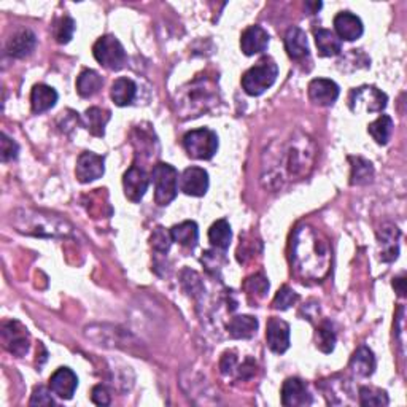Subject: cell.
I'll return each mask as SVG.
<instances>
[{
    "label": "cell",
    "mask_w": 407,
    "mask_h": 407,
    "mask_svg": "<svg viewBox=\"0 0 407 407\" xmlns=\"http://www.w3.org/2000/svg\"><path fill=\"white\" fill-rule=\"evenodd\" d=\"M291 263L301 278L323 280L331 267L328 239L314 226H297L291 237Z\"/></svg>",
    "instance_id": "obj_1"
},
{
    "label": "cell",
    "mask_w": 407,
    "mask_h": 407,
    "mask_svg": "<svg viewBox=\"0 0 407 407\" xmlns=\"http://www.w3.org/2000/svg\"><path fill=\"white\" fill-rule=\"evenodd\" d=\"M317 148L314 140L307 134L295 132L293 137L277 151L278 169L263 175L266 182H276V187H282L283 180H302L314 169Z\"/></svg>",
    "instance_id": "obj_2"
},
{
    "label": "cell",
    "mask_w": 407,
    "mask_h": 407,
    "mask_svg": "<svg viewBox=\"0 0 407 407\" xmlns=\"http://www.w3.org/2000/svg\"><path fill=\"white\" fill-rule=\"evenodd\" d=\"M11 223L19 232L38 237H67L73 231L72 225L59 216L32 210H18L11 215Z\"/></svg>",
    "instance_id": "obj_3"
},
{
    "label": "cell",
    "mask_w": 407,
    "mask_h": 407,
    "mask_svg": "<svg viewBox=\"0 0 407 407\" xmlns=\"http://www.w3.org/2000/svg\"><path fill=\"white\" fill-rule=\"evenodd\" d=\"M218 86L215 80L201 76L182 88V98L178 99V112L183 118H196L208 112L216 104Z\"/></svg>",
    "instance_id": "obj_4"
},
{
    "label": "cell",
    "mask_w": 407,
    "mask_h": 407,
    "mask_svg": "<svg viewBox=\"0 0 407 407\" xmlns=\"http://www.w3.org/2000/svg\"><path fill=\"white\" fill-rule=\"evenodd\" d=\"M278 76V67L272 57H263L256 66L248 69L242 76V88L245 89L248 95H261L266 93Z\"/></svg>",
    "instance_id": "obj_5"
},
{
    "label": "cell",
    "mask_w": 407,
    "mask_h": 407,
    "mask_svg": "<svg viewBox=\"0 0 407 407\" xmlns=\"http://www.w3.org/2000/svg\"><path fill=\"white\" fill-rule=\"evenodd\" d=\"M151 180L155 184V201L158 206H169L178 193V172L174 165L159 163L151 170Z\"/></svg>",
    "instance_id": "obj_6"
},
{
    "label": "cell",
    "mask_w": 407,
    "mask_h": 407,
    "mask_svg": "<svg viewBox=\"0 0 407 407\" xmlns=\"http://www.w3.org/2000/svg\"><path fill=\"white\" fill-rule=\"evenodd\" d=\"M183 146L189 158L207 161V159H212L218 150V136L207 127H201V129L184 134Z\"/></svg>",
    "instance_id": "obj_7"
},
{
    "label": "cell",
    "mask_w": 407,
    "mask_h": 407,
    "mask_svg": "<svg viewBox=\"0 0 407 407\" xmlns=\"http://www.w3.org/2000/svg\"><path fill=\"white\" fill-rule=\"evenodd\" d=\"M93 54L100 66L108 70H121L127 61L123 45L114 35L100 37L93 47Z\"/></svg>",
    "instance_id": "obj_8"
},
{
    "label": "cell",
    "mask_w": 407,
    "mask_h": 407,
    "mask_svg": "<svg viewBox=\"0 0 407 407\" xmlns=\"http://www.w3.org/2000/svg\"><path fill=\"white\" fill-rule=\"evenodd\" d=\"M388 98L375 86H360L350 91L348 107L353 113H377L387 107Z\"/></svg>",
    "instance_id": "obj_9"
},
{
    "label": "cell",
    "mask_w": 407,
    "mask_h": 407,
    "mask_svg": "<svg viewBox=\"0 0 407 407\" xmlns=\"http://www.w3.org/2000/svg\"><path fill=\"white\" fill-rule=\"evenodd\" d=\"M2 342L4 347L8 350L11 355L21 358V356L29 352L30 337L28 329H25L21 323L13 320L5 322L2 324Z\"/></svg>",
    "instance_id": "obj_10"
},
{
    "label": "cell",
    "mask_w": 407,
    "mask_h": 407,
    "mask_svg": "<svg viewBox=\"0 0 407 407\" xmlns=\"http://www.w3.org/2000/svg\"><path fill=\"white\" fill-rule=\"evenodd\" d=\"M104 158L95 155L93 151L81 153L78 159H76L75 175L80 183H91L98 180V178L104 175Z\"/></svg>",
    "instance_id": "obj_11"
},
{
    "label": "cell",
    "mask_w": 407,
    "mask_h": 407,
    "mask_svg": "<svg viewBox=\"0 0 407 407\" xmlns=\"http://www.w3.org/2000/svg\"><path fill=\"white\" fill-rule=\"evenodd\" d=\"M148 184H150L148 174H146L142 167H138V165L136 164L131 165L123 177L124 194L127 199L132 202L142 201L146 189H148Z\"/></svg>",
    "instance_id": "obj_12"
},
{
    "label": "cell",
    "mask_w": 407,
    "mask_h": 407,
    "mask_svg": "<svg viewBox=\"0 0 407 407\" xmlns=\"http://www.w3.org/2000/svg\"><path fill=\"white\" fill-rule=\"evenodd\" d=\"M309 99L315 105L329 107L339 98V86L333 80L328 78H315L309 83Z\"/></svg>",
    "instance_id": "obj_13"
},
{
    "label": "cell",
    "mask_w": 407,
    "mask_h": 407,
    "mask_svg": "<svg viewBox=\"0 0 407 407\" xmlns=\"http://www.w3.org/2000/svg\"><path fill=\"white\" fill-rule=\"evenodd\" d=\"M267 346L273 353L282 355L290 348V326L280 318H271L266 329Z\"/></svg>",
    "instance_id": "obj_14"
},
{
    "label": "cell",
    "mask_w": 407,
    "mask_h": 407,
    "mask_svg": "<svg viewBox=\"0 0 407 407\" xmlns=\"http://www.w3.org/2000/svg\"><path fill=\"white\" fill-rule=\"evenodd\" d=\"M282 404L285 407H305L312 404V396L301 379L291 377L283 382Z\"/></svg>",
    "instance_id": "obj_15"
},
{
    "label": "cell",
    "mask_w": 407,
    "mask_h": 407,
    "mask_svg": "<svg viewBox=\"0 0 407 407\" xmlns=\"http://www.w3.org/2000/svg\"><path fill=\"white\" fill-rule=\"evenodd\" d=\"M180 189L184 194L202 197L208 189V174L202 167H188L180 177Z\"/></svg>",
    "instance_id": "obj_16"
},
{
    "label": "cell",
    "mask_w": 407,
    "mask_h": 407,
    "mask_svg": "<svg viewBox=\"0 0 407 407\" xmlns=\"http://www.w3.org/2000/svg\"><path fill=\"white\" fill-rule=\"evenodd\" d=\"M76 387H78V377L69 367L56 369V372L49 377V390L62 399L72 398Z\"/></svg>",
    "instance_id": "obj_17"
},
{
    "label": "cell",
    "mask_w": 407,
    "mask_h": 407,
    "mask_svg": "<svg viewBox=\"0 0 407 407\" xmlns=\"http://www.w3.org/2000/svg\"><path fill=\"white\" fill-rule=\"evenodd\" d=\"M269 45V34L261 25H250L240 35V48L247 56L264 53Z\"/></svg>",
    "instance_id": "obj_18"
},
{
    "label": "cell",
    "mask_w": 407,
    "mask_h": 407,
    "mask_svg": "<svg viewBox=\"0 0 407 407\" xmlns=\"http://www.w3.org/2000/svg\"><path fill=\"white\" fill-rule=\"evenodd\" d=\"M334 29L339 40L346 42L358 40L365 30L361 19L350 11H342L334 18Z\"/></svg>",
    "instance_id": "obj_19"
},
{
    "label": "cell",
    "mask_w": 407,
    "mask_h": 407,
    "mask_svg": "<svg viewBox=\"0 0 407 407\" xmlns=\"http://www.w3.org/2000/svg\"><path fill=\"white\" fill-rule=\"evenodd\" d=\"M399 229L393 225H385L380 228V231L377 234L379 239V247H380V259L385 261V263H390L398 258L399 253Z\"/></svg>",
    "instance_id": "obj_20"
},
{
    "label": "cell",
    "mask_w": 407,
    "mask_h": 407,
    "mask_svg": "<svg viewBox=\"0 0 407 407\" xmlns=\"http://www.w3.org/2000/svg\"><path fill=\"white\" fill-rule=\"evenodd\" d=\"M285 48L288 56L295 61H304L310 54L307 35H305V32L301 28H296V25L286 30Z\"/></svg>",
    "instance_id": "obj_21"
},
{
    "label": "cell",
    "mask_w": 407,
    "mask_h": 407,
    "mask_svg": "<svg viewBox=\"0 0 407 407\" xmlns=\"http://www.w3.org/2000/svg\"><path fill=\"white\" fill-rule=\"evenodd\" d=\"M37 47V37L32 30L29 29H23L16 32L15 35H13L8 43H6V51H8V54L13 57H25L34 53V49Z\"/></svg>",
    "instance_id": "obj_22"
},
{
    "label": "cell",
    "mask_w": 407,
    "mask_h": 407,
    "mask_svg": "<svg viewBox=\"0 0 407 407\" xmlns=\"http://www.w3.org/2000/svg\"><path fill=\"white\" fill-rule=\"evenodd\" d=\"M57 102V93L51 86L35 85L30 93V105L34 113H43L53 108Z\"/></svg>",
    "instance_id": "obj_23"
},
{
    "label": "cell",
    "mask_w": 407,
    "mask_h": 407,
    "mask_svg": "<svg viewBox=\"0 0 407 407\" xmlns=\"http://www.w3.org/2000/svg\"><path fill=\"white\" fill-rule=\"evenodd\" d=\"M258 331V320L252 315L234 317L228 323V333L234 339H252Z\"/></svg>",
    "instance_id": "obj_24"
},
{
    "label": "cell",
    "mask_w": 407,
    "mask_h": 407,
    "mask_svg": "<svg viewBox=\"0 0 407 407\" xmlns=\"http://www.w3.org/2000/svg\"><path fill=\"white\" fill-rule=\"evenodd\" d=\"M350 369L360 377H369L375 369V356L371 348L361 346L350 358Z\"/></svg>",
    "instance_id": "obj_25"
},
{
    "label": "cell",
    "mask_w": 407,
    "mask_h": 407,
    "mask_svg": "<svg viewBox=\"0 0 407 407\" xmlns=\"http://www.w3.org/2000/svg\"><path fill=\"white\" fill-rule=\"evenodd\" d=\"M112 118V113L108 110H104V108H99V107H93V108H88L86 113H85V126L86 129L93 134L95 137H104L105 134V126L108 121Z\"/></svg>",
    "instance_id": "obj_26"
},
{
    "label": "cell",
    "mask_w": 407,
    "mask_h": 407,
    "mask_svg": "<svg viewBox=\"0 0 407 407\" xmlns=\"http://www.w3.org/2000/svg\"><path fill=\"white\" fill-rule=\"evenodd\" d=\"M172 240L180 244L182 247L194 248L199 240V229L194 221H183L170 229Z\"/></svg>",
    "instance_id": "obj_27"
},
{
    "label": "cell",
    "mask_w": 407,
    "mask_h": 407,
    "mask_svg": "<svg viewBox=\"0 0 407 407\" xmlns=\"http://www.w3.org/2000/svg\"><path fill=\"white\" fill-rule=\"evenodd\" d=\"M136 93H137V86L136 83L129 78H118L114 80L112 85V100L117 104L118 107H127L131 105L134 99H136Z\"/></svg>",
    "instance_id": "obj_28"
},
{
    "label": "cell",
    "mask_w": 407,
    "mask_h": 407,
    "mask_svg": "<svg viewBox=\"0 0 407 407\" xmlns=\"http://www.w3.org/2000/svg\"><path fill=\"white\" fill-rule=\"evenodd\" d=\"M315 43L318 53L324 57L337 56L342 51V42L339 40V37L328 29H318L315 32Z\"/></svg>",
    "instance_id": "obj_29"
},
{
    "label": "cell",
    "mask_w": 407,
    "mask_h": 407,
    "mask_svg": "<svg viewBox=\"0 0 407 407\" xmlns=\"http://www.w3.org/2000/svg\"><path fill=\"white\" fill-rule=\"evenodd\" d=\"M102 85H104L102 76L91 69L83 70L78 78H76V91H78L81 98H93V95L100 91Z\"/></svg>",
    "instance_id": "obj_30"
},
{
    "label": "cell",
    "mask_w": 407,
    "mask_h": 407,
    "mask_svg": "<svg viewBox=\"0 0 407 407\" xmlns=\"http://www.w3.org/2000/svg\"><path fill=\"white\" fill-rule=\"evenodd\" d=\"M231 226L226 220H218L215 221L212 228L208 229V240L215 248H218L221 252H226L229 248V244H231Z\"/></svg>",
    "instance_id": "obj_31"
},
{
    "label": "cell",
    "mask_w": 407,
    "mask_h": 407,
    "mask_svg": "<svg viewBox=\"0 0 407 407\" xmlns=\"http://www.w3.org/2000/svg\"><path fill=\"white\" fill-rule=\"evenodd\" d=\"M367 132L371 134V137L375 140V143L387 145L393 134V119L388 117V114H382V117H379L367 126Z\"/></svg>",
    "instance_id": "obj_32"
},
{
    "label": "cell",
    "mask_w": 407,
    "mask_h": 407,
    "mask_svg": "<svg viewBox=\"0 0 407 407\" xmlns=\"http://www.w3.org/2000/svg\"><path fill=\"white\" fill-rule=\"evenodd\" d=\"M244 290L248 299H250V302L256 304L266 296V293L269 291V282H267V278L263 273H254V276L248 277L244 282Z\"/></svg>",
    "instance_id": "obj_33"
},
{
    "label": "cell",
    "mask_w": 407,
    "mask_h": 407,
    "mask_svg": "<svg viewBox=\"0 0 407 407\" xmlns=\"http://www.w3.org/2000/svg\"><path fill=\"white\" fill-rule=\"evenodd\" d=\"M352 175H350V183L352 184H366L372 180L374 167L372 164L362 158H352Z\"/></svg>",
    "instance_id": "obj_34"
},
{
    "label": "cell",
    "mask_w": 407,
    "mask_h": 407,
    "mask_svg": "<svg viewBox=\"0 0 407 407\" xmlns=\"http://www.w3.org/2000/svg\"><path fill=\"white\" fill-rule=\"evenodd\" d=\"M134 145H136L137 150L142 151V155L146 156H155V151H158V140L155 134L140 126L134 131Z\"/></svg>",
    "instance_id": "obj_35"
},
{
    "label": "cell",
    "mask_w": 407,
    "mask_h": 407,
    "mask_svg": "<svg viewBox=\"0 0 407 407\" xmlns=\"http://www.w3.org/2000/svg\"><path fill=\"white\" fill-rule=\"evenodd\" d=\"M388 394L387 391L380 390V388L374 387H361L360 388V404L365 407L372 406H388Z\"/></svg>",
    "instance_id": "obj_36"
},
{
    "label": "cell",
    "mask_w": 407,
    "mask_h": 407,
    "mask_svg": "<svg viewBox=\"0 0 407 407\" xmlns=\"http://www.w3.org/2000/svg\"><path fill=\"white\" fill-rule=\"evenodd\" d=\"M317 348L322 350L323 353H331L336 347V333L333 331V326L328 322L322 323L317 328Z\"/></svg>",
    "instance_id": "obj_37"
},
{
    "label": "cell",
    "mask_w": 407,
    "mask_h": 407,
    "mask_svg": "<svg viewBox=\"0 0 407 407\" xmlns=\"http://www.w3.org/2000/svg\"><path fill=\"white\" fill-rule=\"evenodd\" d=\"M54 38L57 43L66 45L72 40L75 32V21L70 16H62L54 24Z\"/></svg>",
    "instance_id": "obj_38"
},
{
    "label": "cell",
    "mask_w": 407,
    "mask_h": 407,
    "mask_svg": "<svg viewBox=\"0 0 407 407\" xmlns=\"http://www.w3.org/2000/svg\"><path fill=\"white\" fill-rule=\"evenodd\" d=\"M297 301H299L297 293L285 285L277 291V295L272 301V307L276 310H286L290 309L291 305H295Z\"/></svg>",
    "instance_id": "obj_39"
},
{
    "label": "cell",
    "mask_w": 407,
    "mask_h": 407,
    "mask_svg": "<svg viewBox=\"0 0 407 407\" xmlns=\"http://www.w3.org/2000/svg\"><path fill=\"white\" fill-rule=\"evenodd\" d=\"M172 242L170 231H165L163 226H158L151 234V247L159 253H167Z\"/></svg>",
    "instance_id": "obj_40"
},
{
    "label": "cell",
    "mask_w": 407,
    "mask_h": 407,
    "mask_svg": "<svg viewBox=\"0 0 407 407\" xmlns=\"http://www.w3.org/2000/svg\"><path fill=\"white\" fill-rule=\"evenodd\" d=\"M19 146L15 140L10 138L6 134L0 136V158H2V163L13 161V159L18 158Z\"/></svg>",
    "instance_id": "obj_41"
},
{
    "label": "cell",
    "mask_w": 407,
    "mask_h": 407,
    "mask_svg": "<svg viewBox=\"0 0 407 407\" xmlns=\"http://www.w3.org/2000/svg\"><path fill=\"white\" fill-rule=\"evenodd\" d=\"M30 406H54V399L51 396V390H47L45 387H38L32 393Z\"/></svg>",
    "instance_id": "obj_42"
},
{
    "label": "cell",
    "mask_w": 407,
    "mask_h": 407,
    "mask_svg": "<svg viewBox=\"0 0 407 407\" xmlns=\"http://www.w3.org/2000/svg\"><path fill=\"white\" fill-rule=\"evenodd\" d=\"M91 399H93V403L98 404V406H108L112 403L110 393H108L107 388L102 387V385H98V387L93 388Z\"/></svg>",
    "instance_id": "obj_43"
},
{
    "label": "cell",
    "mask_w": 407,
    "mask_h": 407,
    "mask_svg": "<svg viewBox=\"0 0 407 407\" xmlns=\"http://www.w3.org/2000/svg\"><path fill=\"white\" fill-rule=\"evenodd\" d=\"M237 365V358H235V355L232 352H226L225 355L221 356V361H220V369L221 372L228 375L232 372V369Z\"/></svg>",
    "instance_id": "obj_44"
},
{
    "label": "cell",
    "mask_w": 407,
    "mask_h": 407,
    "mask_svg": "<svg viewBox=\"0 0 407 407\" xmlns=\"http://www.w3.org/2000/svg\"><path fill=\"white\" fill-rule=\"evenodd\" d=\"M404 283H406V280L404 277H398V278H394V282H393V286L394 288L398 290V295L399 296H404L406 295V288H404Z\"/></svg>",
    "instance_id": "obj_45"
}]
</instances>
